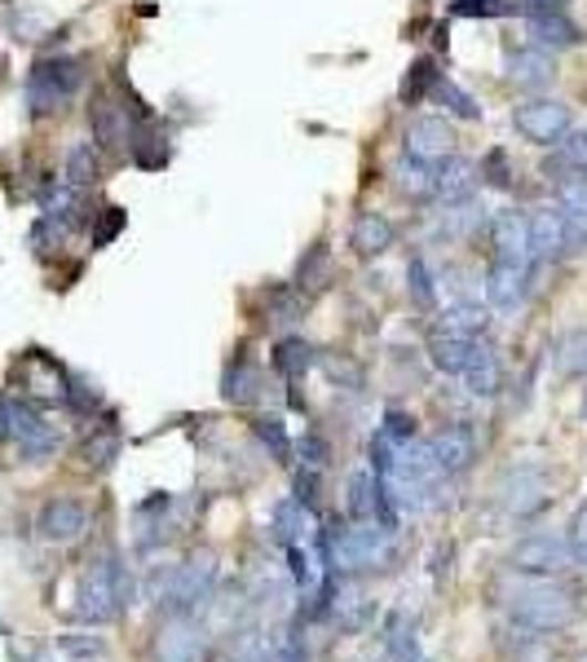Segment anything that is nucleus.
<instances>
[{
  "mask_svg": "<svg viewBox=\"0 0 587 662\" xmlns=\"http://www.w3.org/2000/svg\"><path fill=\"white\" fill-rule=\"evenodd\" d=\"M322 548L336 575H362V570H380L393 557V530L380 521H353L340 530H322Z\"/></svg>",
  "mask_w": 587,
  "mask_h": 662,
  "instance_id": "f257e3e1",
  "label": "nucleus"
},
{
  "mask_svg": "<svg viewBox=\"0 0 587 662\" xmlns=\"http://www.w3.org/2000/svg\"><path fill=\"white\" fill-rule=\"evenodd\" d=\"M133 575L115 561V557H102L93 561L84 575H80V588H75V614L84 623H115L128 606H133Z\"/></svg>",
  "mask_w": 587,
  "mask_h": 662,
  "instance_id": "f03ea898",
  "label": "nucleus"
},
{
  "mask_svg": "<svg viewBox=\"0 0 587 662\" xmlns=\"http://www.w3.org/2000/svg\"><path fill=\"white\" fill-rule=\"evenodd\" d=\"M508 614H513L517 628L548 637V632H562V628H570V623L579 619V601H575L570 588H562V583L535 575V583H526V588L513 592Z\"/></svg>",
  "mask_w": 587,
  "mask_h": 662,
  "instance_id": "7ed1b4c3",
  "label": "nucleus"
},
{
  "mask_svg": "<svg viewBox=\"0 0 587 662\" xmlns=\"http://www.w3.org/2000/svg\"><path fill=\"white\" fill-rule=\"evenodd\" d=\"M84 84L80 58H40L27 75V106L31 115H58Z\"/></svg>",
  "mask_w": 587,
  "mask_h": 662,
  "instance_id": "20e7f679",
  "label": "nucleus"
},
{
  "mask_svg": "<svg viewBox=\"0 0 587 662\" xmlns=\"http://www.w3.org/2000/svg\"><path fill=\"white\" fill-rule=\"evenodd\" d=\"M213 588H217V561L190 557L186 566H173L168 579L159 583V606L168 614H195L199 606L213 601Z\"/></svg>",
  "mask_w": 587,
  "mask_h": 662,
  "instance_id": "39448f33",
  "label": "nucleus"
},
{
  "mask_svg": "<svg viewBox=\"0 0 587 662\" xmlns=\"http://www.w3.org/2000/svg\"><path fill=\"white\" fill-rule=\"evenodd\" d=\"M0 437H9L22 459H49L58 451L53 424H44V415L27 397H0Z\"/></svg>",
  "mask_w": 587,
  "mask_h": 662,
  "instance_id": "423d86ee",
  "label": "nucleus"
},
{
  "mask_svg": "<svg viewBox=\"0 0 587 662\" xmlns=\"http://www.w3.org/2000/svg\"><path fill=\"white\" fill-rule=\"evenodd\" d=\"M570 566H575V552H570V539H562V535H526L508 552V570L513 575L553 579V575H566Z\"/></svg>",
  "mask_w": 587,
  "mask_h": 662,
  "instance_id": "0eeeda50",
  "label": "nucleus"
},
{
  "mask_svg": "<svg viewBox=\"0 0 587 662\" xmlns=\"http://www.w3.org/2000/svg\"><path fill=\"white\" fill-rule=\"evenodd\" d=\"M213 637L195 614H173L155 637V662H208Z\"/></svg>",
  "mask_w": 587,
  "mask_h": 662,
  "instance_id": "6e6552de",
  "label": "nucleus"
},
{
  "mask_svg": "<svg viewBox=\"0 0 587 662\" xmlns=\"http://www.w3.org/2000/svg\"><path fill=\"white\" fill-rule=\"evenodd\" d=\"M570 106L566 102H557V97H535V102H522L517 111H513V128L526 137V142H535V146H553V142H562L566 133H570Z\"/></svg>",
  "mask_w": 587,
  "mask_h": 662,
  "instance_id": "1a4fd4ad",
  "label": "nucleus"
},
{
  "mask_svg": "<svg viewBox=\"0 0 587 662\" xmlns=\"http://www.w3.org/2000/svg\"><path fill=\"white\" fill-rule=\"evenodd\" d=\"M495 495H500V508L508 517H531V513H539L548 504V473L539 464H517V468H508L500 477Z\"/></svg>",
  "mask_w": 587,
  "mask_h": 662,
  "instance_id": "9d476101",
  "label": "nucleus"
},
{
  "mask_svg": "<svg viewBox=\"0 0 587 662\" xmlns=\"http://www.w3.org/2000/svg\"><path fill=\"white\" fill-rule=\"evenodd\" d=\"M429 451H433V464L442 477H460L477 459V433L468 424H446L429 437Z\"/></svg>",
  "mask_w": 587,
  "mask_h": 662,
  "instance_id": "9b49d317",
  "label": "nucleus"
},
{
  "mask_svg": "<svg viewBox=\"0 0 587 662\" xmlns=\"http://www.w3.org/2000/svg\"><path fill=\"white\" fill-rule=\"evenodd\" d=\"M18 380H22V393L35 397V402H66L71 375L58 366V358H49V353H40V349H31V353L22 358Z\"/></svg>",
  "mask_w": 587,
  "mask_h": 662,
  "instance_id": "f8f14e48",
  "label": "nucleus"
},
{
  "mask_svg": "<svg viewBox=\"0 0 587 662\" xmlns=\"http://www.w3.org/2000/svg\"><path fill=\"white\" fill-rule=\"evenodd\" d=\"M455 151V133L446 120L437 115H420L406 124V155L420 159V164H446Z\"/></svg>",
  "mask_w": 587,
  "mask_h": 662,
  "instance_id": "ddd939ff",
  "label": "nucleus"
},
{
  "mask_svg": "<svg viewBox=\"0 0 587 662\" xmlns=\"http://www.w3.org/2000/svg\"><path fill=\"white\" fill-rule=\"evenodd\" d=\"M35 530L49 544H75L89 530V508L80 499H49L35 517Z\"/></svg>",
  "mask_w": 587,
  "mask_h": 662,
  "instance_id": "4468645a",
  "label": "nucleus"
},
{
  "mask_svg": "<svg viewBox=\"0 0 587 662\" xmlns=\"http://www.w3.org/2000/svg\"><path fill=\"white\" fill-rule=\"evenodd\" d=\"M89 128H93V142H97L102 151H128L133 128H128L124 106H120L111 93H97V97L89 102Z\"/></svg>",
  "mask_w": 587,
  "mask_h": 662,
  "instance_id": "2eb2a0df",
  "label": "nucleus"
},
{
  "mask_svg": "<svg viewBox=\"0 0 587 662\" xmlns=\"http://www.w3.org/2000/svg\"><path fill=\"white\" fill-rule=\"evenodd\" d=\"M491 244H495V261H513V266H531V226L522 213H500L491 217Z\"/></svg>",
  "mask_w": 587,
  "mask_h": 662,
  "instance_id": "dca6fc26",
  "label": "nucleus"
},
{
  "mask_svg": "<svg viewBox=\"0 0 587 662\" xmlns=\"http://www.w3.org/2000/svg\"><path fill=\"white\" fill-rule=\"evenodd\" d=\"M526 288H531V266H513V261H495L491 275H486V301L495 310H517L526 301Z\"/></svg>",
  "mask_w": 587,
  "mask_h": 662,
  "instance_id": "f3484780",
  "label": "nucleus"
},
{
  "mask_svg": "<svg viewBox=\"0 0 587 662\" xmlns=\"http://www.w3.org/2000/svg\"><path fill=\"white\" fill-rule=\"evenodd\" d=\"M393 239H398V230H393V221H389L384 213H358V217H353L349 248H353L358 257H380V252L393 248Z\"/></svg>",
  "mask_w": 587,
  "mask_h": 662,
  "instance_id": "a211bd4d",
  "label": "nucleus"
},
{
  "mask_svg": "<svg viewBox=\"0 0 587 662\" xmlns=\"http://www.w3.org/2000/svg\"><path fill=\"white\" fill-rule=\"evenodd\" d=\"M526 226H531V257H539V261L566 257V217L562 213L539 208L526 217Z\"/></svg>",
  "mask_w": 587,
  "mask_h": 662,
  "instance_id": "6ab92c4d",
  "label": "nucleus"
},
{
  "mask_svg": "<svg viewBox=\"0 0 587 662\" xmlns=\"http://www.w3.org/2000/svg\"><path fill=\"white\" fill-rule=\"evenodd\" d=\"M553 75H557V66H553L548 49H522L508 58V80L517 89H544V84H553Z\"/></svg>",
  "mask_w": 587,
  "mask_h": 662,
  "instance_id": "aec40b11",
  "label": "nucleus"
},
{
  "mask_svg": "<svg viewBox=\"0 0 587 662\" xmlns=\"http://www.w3.org/2000/svg\"><path fill=\"white\" fill-rule=\"evenodd\" d=\"M477 349V335H460V331H437L433 335V366L446 375H464L468 358Z\"/></svg>",
  "mask_w": 587,
  "mask_h": 662,
  "instance_id": "412c9836",
  "label": "nucleus"
},
{
  "mask_svg": "<svg viewBox=\"0 0 587 662\" xmlns=\"http://www.w3.org/2000/svg\"><path fill=\"white\" fill-rule=\"evenodd\" d=\"M222 397H226V402H235V406H244V402H257V397H261V371H257L244 353L226 366V375H222Z\"/></svg>",
  "mask_w": 587,
  "mask_h": 662,
  "instance_id": "4be33fe9",
  "label": "nucleus"
},
{
  "mask_svg": "<svg viewBox=\"0 0 587 662\" xmlns=\"http://www.w3.org/2000/svg\"><path fill=\"white\" fill-rule=\"evenodd\" d=\"M344 632H362L371 619H375V606L358 592V588H340L336 583V597H331V610H327Z\"/></svg>",
  "mask_w": 587,
  "mask_h": 662,
  "instance_id": "5701e85b",
  "label": "nucleus"
},
{
  "mask_svg": "<svg viewBox=\"0 0 587 662\" xmlns=\"http://www.w3.org/2000/svg\"><path fill=\"white\" fill-rule=\"evenodd\" d=\"M270 535H275V544H284V548L305 544V539H309V508L296 504V499L275 504V513H270Z\"/></svg>",
  "mask_w": 587,
  "mask_h": 662,
  "instance_id": "b1692460",
  "label": "nucleus"
},
{
  "mask_svg": "<svg viewBox=\"0 0 587 662\" xmlns=\"http://www.w3.org/2000/svg\"><path fill=\"white\" fill-rule=\"evenodd\" d=\"M526 31L535 35L539 49H570L579 40V27L566 18V13H531Z\"/></svg>",
  "mask_w": 587,
  "mask_h": 662,
  "instance_id": "393cba45",
  "label": "nucleus"
},
{
  "mask_svg": "<svg viewBox=\"0 0 587 662\" xmlns=\"http://www.w3.org/2000/svg\"><path fill=\"white\" fill-rule=\"evenodd\" d=\"M393 186L411 199H429V195H437V173H433V164H420V159L402 155L393 164Z\"/></svg>",
  "mask_w": 587,
  "mask_h": 662,
  "instance_id": "a878e982",
  "label": "nucleus"
},
{
  "mask_svg": "<svg viewBox=\"0 0 587 662\" xmlns=\"http://www.w3.org/2000/svg\"><path fill=\"white\" fill-rule=\"evenodd\" d=\"M464 380H468V389H473L477 397L500 393V358H495L491 344L477 340V349H473V358H468V366H464Z\"/></svg>",
  "mask_w": 587,
  "mask_h": 662,
  "instance_id": "bb28decb",
  "label": "nucleus"
},
{
  "mask_svg": "<svg viewBox=\"0 0 587 662\" xmlns=\"http://www.w3.org/2000/svg\"><path fill=\"white\" fill-rule=\"evenodd\" d=\"M120 451H124L120 428H93V433L80 442V464H84V468H111V464L120 459Z\"/></svg>",
  "mask_w": 587,
  "mask_h": 662,
  "instance_id": "cd10ccee",
  "label": "nucleus"
},
{
  "mask_svg": "<svg viewBox=\"0 0 587 662\" xmlns=\"http://www.w3.org/2000/svg\"><path fill=\"white\" fill-rule=\"evenodd\" d=\"M473 186H477V168L464 164V159H451L437 168V195L446 204H460V199H473Z\"/></svg>",
  "mask_w": 587,
  "mask_h": 662,
  "instance_id": "c85d7f7f",
  "label": "nucleus"
},
{
  "mask_svg": "<svg viewBox=\"0 0 587 662\" xmlns=\"http://www.w3.org/2000/svg\"><path fill=\"white\" fill-rule=\"evenodd\" d=\"M437 80H442L437 62H433V58H415L411 71H406V80H402V89H398V97H402L406 106H420V102L437 89Z\"/></svg>",
  "mask_w": 587,
  "mask_h": 662,
  "instance_id": "c756f323",
  "label": "nucleus"
},
{
  "mask_svg": "<svg viewBox=\"0 0 587 662\" xmlns=\"http://www.w3.org/2000/svg\"><path fill=\"white\" fill-rule=\"evenodd\" d=\"M327 279H331V252H327V244L305 248V257H300V266H296V288H300V292H322Z\"/></svg>",
  "mask_w": 587,
  "mask_h": 662,
  "instance_id": "7c9ffc66",
  "label": "nucleus"
},
{
  "mask_svg": "<svg viewBox=\"0 0 587 662\" xmlns=\"http://www.w3.org/2000/svg\"><path fill=\"white\" fill-rule=\"evenodd\" d=\"M102 177V164H97V146L93 142H75L66 151V186H93Z\"/></svg>",
  "mask_w": 587,
  "mask_h": 662,
  "instance_id": "2f4dec72",
  "label": "nucleus"
},
{
  "mask_svg": "<svg viewBox=\"0 0 587 662\" xmlns=\"http://www.w3.org/2000/svg\"><path fill=\"white\" fill-rule=\"evenodd\" d=\"M318 362V353H313V344L309 340H279V349H275V366H279V375H288V380H300L309 366Z\"/></svg>",
  "mask_w": 587,
  "mask_h": 662,
  "instance_id": "473e14b6",
  "label": "nucleus"
},
{
  "mask_svg": "<svg viewBox=\"0 0 587 662\" xmlns=\"http://www.w3.org/2000/svg\"><path fill=\"white\" fill-rule=\"evenodd\" d=\"M128 151H133L137 168H164V164H168V137H159L151 124H142V128L128 137Z\"/></svg>",
  "mask_w": 587,
  "mask_h": 662,
  "instance_id": "72a5a7b5",
  "label": "nucleus"
},
{
  "mask_svg": "<svg viewBox=\"0 0 587 662\" xmlns=\"http://www.w3.org/2000/svg\"><path fill=\"white\" fill-rule=\"evenodd\" d=\"M482 213H486V208H477V199H460L455 208L442 213L437 230H442L446 239H464V235H473V230L482 226Z\"/></svg>",
  "mask_w": 587,
  "mask_h": 662,
  "instance_id": "f704fd0d",
  "label": "nucleus"
},
{
  "mask_svg": "<svg viewBox=\"0 0 587 662\" xmlns=\"http://www.w3.org/2000/svg\"><path fill=\"white\" fill-rule=\"evenodd\" d=\"M253 433H257V442L270 451V459H275V464H288V459H292V437H288V424H284L279 415L257 420V424H253Z\"/></svg>",
  "mask_w": 587,
  "mask_h": 662,
  "instance_id": "c9c22d12",
  "label": "nucleus"
},
{
  "mask_svg": "<svg viewBox=\"0 0 587 662\" xmlns=\"http://www.w3.org/2000/svg\"><path fill=\"white\" fill-rule=\"evenodd\" d=\"M406 292H411V301H415L420 310H433V306H437V288H433V275H429L424 257H411V266H406Z\"/></svg>",
  "mask_w": 587,
  "mask_h": 662,
  "instance_id": "e433bc0d",
  "label": "nucleus"
},
{
  "mask_svg": "<svg viewBox=\"0 0 587 662\" xmlns=\"http://www.w3.org/2000/svg\"><path fill=\"white\" fill-rule=\"evenodd\" d=\"M433 97L451 111V115H460V120H482V106L455 84V80H437V89H433Z\"/></svg>",
  "mask_w": 587,
  "mask_h": 662,
  "instance_id": "4c0bfd02",
  "label": "nucleus"
},
{
  "mask_svg": "<svg viewBox=\"0 0 587 662\" xmlns=\"http://www.w3.org/2000/svg\"><path fill=\"white\" fill-rule=\"evenodd\" d=\"M557 366L566 375H584L587 371V331H570L562 344H557Z\"/></svg>",
  "mask_w": 587,
  "mask_h": 662,
  "instance_id": "58836bf2",
  "label": "nucleus"
},
{
  "mask_svg": "<svg viewBox=\"0 0 587 662\" xmlns=\"http://www.w3.org/2000/svg\"><path fill=\"white\" fill-rule=\"evenodd\" d=\"M477 173H482V182H486V186H495V190H508V186H513V177H517V173H513V164H508V151H500V146H495V151H486V159H482V168H477Z\"/></svg>",
  "mask_w": 587,
  "mask_h": 662,
  "instance_id": "ea45409f",
  "label": "nucleus"
},
{
  "mask_svg": "<svg viewBox=\"0 0 587 662\" xmlns=\"http://www.w3.org/2000/svg\"><path fill=\"white\" fill-rule=\"evenodd\" d=\"M261 662H309V654H305L300 637L279 632L275 641H261Z\"/></svg>",
  "mask_w": 587,
  "mask_h": 662,
  "instance_id": "a19ab883",
  "label": "nucleus"
},
{
  "mask_svg": "<svg viewBox=\"0 0 587 662\" xmlns=\"http://www.w3.org/2000/svg\"><path fill=\"white\" fill-rule=\"evenodd\" d=\"M557 204L562 213H587V173H566L557 182Z\"/></svg>",
  "mask_w": 587,
  "mask_h": 662,
  "instance_id": "79ce46f5",
  "label": "nucleus"
},
{
  "mask_svg": "<svg viewBox=\"0 0 587 662\" xmlns=\"http://www.w3.org/2000/svg\"><path fill=\"white\" fill-rule=\"evenodd\" d=\"M292 490H296L292 495L296 504H305V508L313 513V508L322 504V468H309V464H305V468H296Z\"/></svg>",
  "mask_w": 587,
  "mask_h": 662,
  "instance_id": "37998d69",
  "label": "nucleus"
},
{
  "mask_svg": "<svg viewBox=\"0 0 587 662\" xmlns=\"http://www.w3.org/2000/svg\"><path fill=\"white\" fill-rule=\"evenodd\" d=\"M557 164H566L570 173H587V133H566L557 142Z\"/></svg>",
  "mask_w": 587,
  "mask_h": 662,
  "instance_id": "c03bdc74",
  "label": "nucleus"
},
{
  "mask_svg": "<svg viewBox=\"0 0 587 662\" xmlns=\"http://www.w3.org/2000/svg\"><path fill=\"white\" fill-rule=\"evenodd\" d=\"M124 208H102L97 213V226H93V248H106V244H115L120 239V230H124Z\"/></svg>",
  "mask_w": 587,
  "mask_h": 662,
  "instance_id": "a18cd8bd",
  "label": "nucleus"
},
{
  "mask_svg": "<svg viewBox=\"0 0 587 662\" xmlns=\"http://www.w3.org/2000/svg\"><path fill=\"white\" fill-rule=\"evenodd\" d=\"M380 433H384V437H393L398 446H402V442H415V420H411L406 411H398V406H393V411H384Z\"/></svg>",
  "mask_w": 587,
  "mask_h": 662,
  "instance_id": "49530a36",
  "label": "nucleus"
},
{
  "mask_svg": "<svg viewBox=\"0 0 587 662\" xmlns=\"http://www.w3.org/2000/svg\"><path fill=\"white\" fill-rule=\"evenodd\" d=\"M504 9H508L504 0H455L451 4V13H460V18H495Z\"/></svg>",
  "mask_w": 587,
  "mask_h": 662,
  "instance_id": "de8ad7c7",
  "label": "nucleus"
},
{
  "mask_svg": "<svg viewBox=\"0 0 587 662\" xmlns=\"http://www.w3.org/2000/svg\"><path fill=\"white\" fill-rule=\"evenodd\" d=\"M570 552H575V566H587V504L575 513V521H570Z\"/></svg>",
  "mask_w": 587,
  "mask_h": 662,
  "instance_id": "09e8293b",
  "label": "nucleus"
},
{
  "mask_svg": "<svg viewBox=\"0 0 587 662\" xmlns=\"http://www.w3.org/2000/svg\"><path fill=\"white\" fill-rule=\"evenodd\" d=\"M300 459H305L309 468H327V459H331V446H327L318 433H305V442H300Z\"/></svg>",
  "mask_w": 587,
  "mask_h": 662,
  "instance_id": "8fccbe9b",
  "label": "nucleus"
},
{
  "mask_svg": "<svg viewBox=\"0 0 587 662\" xmlns=\"http://www.w3.org/2000/svg\"><path fill=\"white\" fill-rule=\"evenodd\" d=\"M566 217V252L587 248V213H562Z\"/></svg>",
  "mask_w": 587,
  "mask_h": 662,
  "instance_id": "3c124183",
  "label": "nucleus"
},
{
  "mask_svg": "<svg viewBox=\"0 0 587 662\" xmlns=\"http://www.w3.org/2000/svg\"><path fill=\"white\" fill-rule=\"evenodd\" d=\"M58 650L71 654V659H97V654H102V641H93V637H62Z\"/></svg>",
  "mask_w": 587,
  "mask_h": 662,
  "instance_id": "603ef678",
  "label": "nucleus"
},
{
  "mask_svg": "<svg viewBox=\"0 0 587 662\" xmlns=\"http://www.w3.org/2000/svg\"><path fill=\"white\" fill-rule=\"evenodd\" d=\"M526 9H531V13H562L566 0H526Z\"/></svg>",
  "mask_w": 587,
  "mask_h": 662,
  "instance_id": "864d4df0",
  "label": "nucleus"
},
{
  "mask_svg": "<svg viewBox=\"0 0 587 662\" xmlns=\"http://www.w3.org/2000/svg\"><path fill=\"white\" fill-rule=\"evenodd\" d=\"M584 415H587V397H584Z\"/></svg>",
  "mask_w": 587,
  "mask_h": 662,
  "instance_id": "5fc2aeb1",
  "label": "nucleus"
}]
</instances>
